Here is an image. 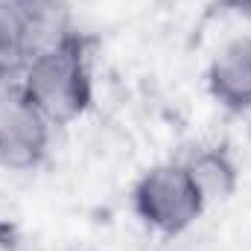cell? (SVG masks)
I'll use <instances>...</instances> for the list:
<instances>
[{
    "label": "cell",
    "mask_w": 251,
    "mask_h": 251,
    "mask_svg": "<svg viewBox=\"0 0 251 251\" xmlns=\"http://www.w3.org/2000/svg\"><path fill=\"white\" fill-rule=\"evenodd\" d=\"M26 100L56 126H70L94 102V79L85 56V44L70 32L29 56L18 76Z\"/></svg>",
    "instance_id": "cell-1"
},
{
    "label": "cell",
    "mask_w": 251,
    "mask_h": 251,
    "mask_svg": "<svg viewBox=\"0 0 251 251\" xmlns=\"http://www.w3.org/2000/svg\"><path fill=\"white\" fill-rule=\"evenodd\" d=\"M131 207L149 231L161 237H178L201 219L207 201L181 161H164L149 167L134 181Z\"/></svg>",
    "instance_id": "cell-2"
},
{
    "label": "cell",
    "mask_w": 251,
    "mask_h": 251,
    "mask_svg": "<svg viewBox=\"0 0 251 251\" xmlns=\"http://www.w3.org/2000/svg\"><path fill=\"white\" fill-rule=\"evenodd\" d=\"M53 128L26 100L18 79H0V167L15 173L35 170L50 152Z\"/></svg>",
    "instance_id": "cell-3"
},
{
    "label": "cell",
    "mask_w": 251,
    "mask_h": 251,
    "mask_svg": "<svg viewBox=\"0 0 251 251\" xmlns=\"http://www.w3.org/2000/svg\"><path fill=\"white\" fill-rule=\"evenodd\" d=\"M207 94L231 114L251 111V35L225 41L207 64Z\"/></svg>",
    "instance_id": "cell-4"
},
{
    "label": "cell",
    "mask_w": 251,
    "mask_h": 251,
    "mask_svg": "<svg viewBox=\"0 0 251 251\" xmlns=\"http://www.w3.org/2000/svg\"><path fill=\"white\" fill-rule=\"evenodd\" d=\"M181 164L207 204L228 201L240 187V167L225 146H193Z\"/></svg>",
    "instance_id": "cell-5"
},
{
    "label": "cell",
    "mask_w": 251,
    "mask_h": 251,
    "mask_svg": "<svg viewBox=\"0 0 251 251\" xmlns=\"http://www.w3.org/2000/svg\"><path fill=\"white\" fill-rule=\"evenodd\" d=\"M222 12L228 15H237L243 21H251V0H216Z\"/></svg>",
    "instance_id": "cell-6"
},
{
    "label": "cell",
    "mask_w": 251,
    "mask_h": 251,
    "mask_svg": "<svg viewBox=\"0 0 251 251\" xmlns=\"http://www.w3.org/2000/svg\"><path fill=\"white\" fill-rule=\"evenodd\" d=\"M246 134H249V143H251V111L246 114Z\"/></svg>",
    "instance_id": "cell-7"
}]
</instances>
